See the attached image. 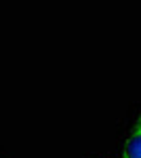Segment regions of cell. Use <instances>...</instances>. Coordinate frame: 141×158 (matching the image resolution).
<instances>
[{
    "label": "cell",
    "mask_w": 141,
    "mask_h": 158,
    "mask_svg": "<svg viewBox=\"0 0 141 158\" xmlns=\"http://www.w3.org/2000/svg\"><path fill=\"white\" fill-rule=\"evenodd\" d=\"M122 158H141V114L135 118L122 143Z\"/></svg>",
    "instance_id": "1"
}]
</instances>
